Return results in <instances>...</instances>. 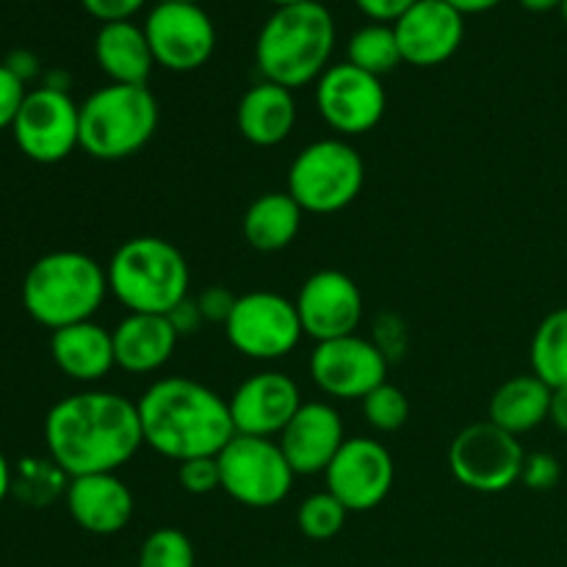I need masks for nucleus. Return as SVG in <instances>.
Returning <instances> with one entry per match:
<instances>
[{"mask_svg":"<svg viewBox=\"0 0 567 567\" xmlns=\"http://www.w3.org/2000/svg\"><path fill=\"white\" fill-rule=\"evenodd\" d=\"M86 14L100 20L103 25L109 22H127L147 6V0H81Z\"/></svg>","mask_w":567,"mask_h":567,"instance_id":"36","label":"nucleus"},{"mask_svg":"<svg viewBox=\"0 0 567 567\" xmlns=\"http://www.w3.org/2000/svg\"><path fill=\"white\" fill-rule=\"evenodd\" d=\"M293 567H302V565H293Z\"/></svg>","mask_w":567,"mask_h":567,"instance_id":"48","label":"nucleus"},{"mask_svg":"<svg viewBox=\"0 0 567 567\" xmlns=\"http://www.w3.org/2000/svg\"><path fill=\"white\" fill-rule=\"evenodd\" d=\"M238 133L255 147H277L291 136L297 125L293 92L277 83L260 81L244 92L236 109Z\"/></svg>","mask_w":567,"mask_h":567,"instance_id":"22","label":"nucleus"},{"mask_svg":"<svg viewBox=\"0 0 567 567\" xmlns=\"http://www.w3.org/2000/svg\"><path fill=\"white\" fill-rule=\"evenodd\" d=\"M559 476H563V468H559V460L548 452H532L526 454L524 471H520V482H524L529 491L546 493L554 491L559 485Z\"/></svg>","mask_w":567,"mask_h":567,"instance_id":"34","label":"nucleus"},{"mask_svg":"<svg viewBox=\"0 0 567 567\" xmlns=\"http://www.w3.org/2000/svg\"><path fill=\"white\" fill-rule=\"evenodd\" d=\"M50 354L61 374L75 382H97L116 365L114 338L97 321L61 327L50 336Z\"/></svg>","mask_w":567,"mask_h":567,"instance_id":"23","label":"nucleus"},{"mask_svg":"<svg viewBox=\"0 0 567 567\" xmlns=\"http://www.w3.org/2000/svg\"><path fill=\"white\" fill-rule=\"evenodd\" d=\"M324 476L327 491L349 513H369L380 507L391 493L396 465H393L391 452L374 437H347Z\"/></svg>","mask_w":567,"mask_h":567,"instance_id":"15","label":"nucleus"},{"mask_svg":"<svg viewBox=\"0 0 567 567\" xmlns=\"http://www.w3.org/2000/svg\"><path fill=\"white\" fill-rule=\"evenodd\" d=\"M11 133L25 158L37 164H59L81 147V105L66 94V89L44 83L25 94Z\"/></svg>","mask_w":567,"mask_h":567,"instance_id":"11","label":"nucleus"},{"mask_svg":"<svg viewBox=\"0 0 567 567\" xmlns=\"http://www.w3.org/2000/svg\"><path fill=\"white\" fill-rule=\"evenodd\" d=\"M302 404L299 385L282 371L252 374L227 399L236 435L252 437H280Z\"/></svg>","mask_w":567,"mask_h":567,"instance_id":"17","label":"nucleus"},{"mask_svg":"<svg viewBox=\"0 0 567 567\" xmlns=\"http://www.w3.org/2000/svg\"><path fill=\"white\" fill-rule=\"evenodd\" d=\"M349 518V509L332 496L330 491L313 493L305 498L297 509V526L308 540L324 543L341 535L343 524Z\"/></svg>","mask_w":567,"mask_h":567,"instance_id":"30","label":"nucleus"},{"mask_svg":"<svg viewBox=\"0 0 567 567\" xmlns=\"http://www.w3.org/2000/svg\"><path fill=\"white\" fill-rule=\"evenodd\" d=\"M177 480L181 487L192 496H208V493L219 491L221 476H219V460L216 457H194L181 463L177 468Z\"/></svg>","mask_w":567,"mask_h":567,"instance_id":"33","label":"nucleus"},{"mask_svg":"<svg viewBox=\"0 0 567 567\" xmlns=\"http://www.w3.org/2000/svg\"><path fill=\"white\" fill-rule=\"evenodd\" d=\"M532 374L548 388L567 385V308H557L540 321L529 347Z\"/></svg>","mask_w":567,"mask_h":567,"instance_id":"27","label":"nucleus"},{"mask_svg":"<svg viewBox=\"0 0 567 567\" xmlns=\"http://www.w3.org/2000/svg\"><path fill=\"white\" fill-rule=\"evenodd\" d=\"M316 109L341 136H363L385 116L388 94L382 78L343 61L327 66L324 75L316 81Z\"/></svg>","mask_w":567,"mask_h":567,"instance_id":"13","label":"nucleus"},{"mask_svg":"<svg viewBox=\"0 0 567 567\" xmlns=\"http://www.w3.org/2000/svg\"><path fill=\"white\" fill-rule=\"evenodd\" d=\"M44 446L70 480L116 474L144 446L136 402L114 391L72 393L50 408Z\"/></svg>","mask_w":567,"mask_h":567,"instance_id":"1","label":"nucleus"},{"mask_svg":"<svg viewBox=\"0 0 567 567\" xmlns=\"http://www.w3.org/2000/svg\"><path fill=\"white\" fill-rule=\"evenodd\" d=\"M221 491L233 502L252 509H269L286 502L293 487V468L271 437L236 435L219 452Z\"/></svg>","mask_w":567,"mask_h":567,"instance_id":"8","label":"nucleus"},{"mask_svg":"<svg viewBox=\"0 0 567 567\" xmlns=\"http://www.w3.org/2000/svg\"><path fill=\"white\" fill-rule=\"evenodd\" d=\"M404 64H446L465 37V17L446 0H419L404 17L393 22Z\"/></svg>","mask_w":567,"mask_h":567,"instance_id":"18","label":"nucleus"},{"mask_svg":"<svg viewBox=\"0 0 567 567\" xmlns=\"http://www.w3.org/2000/svg\"><path fill=\"white\" fill-rule=\"evenodd\" d=\"M548 421H551L559 432H567V385L554 388L551 391V410H548Z\"/></svg>","mask_w":567,"mask_h":567,"instance_id":"41","label":"nucleus"},{"mask_svg":"<svg viewBox=\"0 0 567 567\" xmlns=\"http://www.w3.org/2000/svg\"><path fill=\"white\" fill-rule=\"evenodd\" d=\"M158 120L147 86L109 83L81 103V147L97 161H125L153 142Z\"/></svg>","mask_w":567,"mask_h":567,"instance_id":"6","label":"nucleus"},{"mask_svg":"<svg viewBox=\"0 0 567 567\" xmlns=\"http://www.w3.org/2000/svg\"><path fill=\"white\" fill-rule=\"evenodd\" d=\"M269 3H275L277 9H280V6H297V3H313V0H269Z\"/></svg>","mask_w":567,"mask_h":567,"instance_id":"45","label":"nucleus"},{"mask_svg":"<svg viewBox=\"0 0 567 567\" xmlns=\"http://www.w3.org/2000/svg\"><path fill=\"white\" fill-rule=\"evenodd\" d=\"M277 443L291 463L293 474L313 476L330 468L336 454L347 443V435L336 408L327 402H305Z\"/></svg>","mask_w":567,"mask_h":567,"instance_id":"19","label":"nucleus"},{"mask_svg":"<svg viewBox=\"0 0 567 567\" xmlns=\"http://www.w3.org/2000/svg\"><path fill=\"white\" fill-rule=\"evenodd\" d=\"M347 61L358 70L371 72V75L382 78L391 70L402 64V50H399L396 31L393 25H382V22H369L360 28L347 44Z\"/></svg>","mask_w":567,"mask_h":567,"instance_id":"28","label":"nucleus"},{"mask_svg":"<svg viewBox=\"0 0 567 567\" xmlns=\"http://www.w3.org/2000/svg\"><path fill=\"white\" fill-rule=\"evenodd\" d=\"M70 476L53 463V460H22L20 471H17L11 491L22 498V502L42 507V504L53 502L59 493H66Z\"/></svg>","mask_w":567,"mask_h":567,"instance_id":"29","label":"nucleus"},{"mask_svg":"<svg viewBox=\"0 0 567 567\" xmlns=\"http://www.w3.org/2000/svg\"><path fill=\"white\" fill-rule=\"evenodd\" d=\"M166 319L172 321V327L177 330V336H192L199 324H203V313L197 308V299H183L172 313H166Z\"/></svg>","mask_w":567,"mask_h":567,"instance_id":"39","label":"nucleus"},{"mask_svg":"<svg viewBox=\"0 0 567 567\" xmlns=\"http://www.w3.org/2000/svg\"><path fill=\"white\" fill-rule=\"evenodd\" d=\"M164 3H199L203 6V0H164Z\"/></svg>","mask_w":567,"mask_h":567,"instance_id":"46","label":"nucleus"},{"mask_svg":"<svg viewBox=\"0 0 567 567\" xmlns=\"http://www.w3.org/2000/svg\"><path fill=\"white\" fill-rule=\"evenodd\" d=\"M446 3L452 6L454 11H460L463 17H468V14H485V11L496 9L502 0H446Z\"/></svg>","mask_w":567,"mask_h":567,"instance_id":"42","label":"nucleus"},{"mask_svg":"<svg viewBox=\"0 0 567 567\" xmlns=\"http://www.w3.org/2000/svg\"><path fill=\"white\" fill-rule=\"evenodd\" d=\"M109 293V275L86 252L42 255L22 280V308L48 330L92 321Z\"/></svg>","mask_w":567,"mask_h":567,"instance_id":"4","label":"nucleus"},{"mask_svg":"<svg viewBox=\"0 0 567 567\" xmlns=\"http://www.w3.org/2000/svg\"><path fill=\"white\" fill-rule=\"evenodd\" d=\"M293 302L305 336L313 338L316 343L354 336L363 319V293L358 282L338 269H321L310 275Z\"/></svg>","mask_w":567,"mask_h":567,"instance_id":"16","label":"nucleus"},{"mask_svg":"<svg viewBox=\"0 0 567 567\" xmlns=\"http://www.w3.org/2000/svg\"><path fill=\"white\" fill-rule=\"evenodd\" d=\"M25 94H28L25 81H20V78H17L6 64H0V131L14 125Z\"/></svg>","mask_w":567,"mask_h":567,"instance_id":"35","label":"nucleus"},{"mask_svg":"<svg viewBox=\"0 0 567 567\" xmlns=\"http://www.w3.org/2000/svg\"><path fill=\"white\" fill-rule=\"evenodd\" d=\"M310 377L327 396L363 402L374 388L388 382V358L369 338H332L316 343L310 354Z\"/></svg>","mask_w":567,"mask_h":567,"instance_id":"14","label":"nucleus"},{"mask_svg":"<svg viewBox=\"0 0 567 567\" xmlns=\"http://www.w3.org/2000/svg\"><path fill=\"white\" fill-rule=\"evenodd\" d=\"M526 452L520 441L493 421H480L460 432L449 446V468L474 493H504L520 482Z\"/></svg>","mask_w":567,"mask_h":567,"instance_id":"10","label":"nucleus"},{"mask_svg":"<svg viewBox=\"0 0 567 567\" xmlns=\"http://www.w3.org/2000/svg\"><path fill=\"white\" fill-rule=\"evenodd\" d=\"M551 388L535 374H520L502 382L491 399V419L509 435H526L548 421Z\"/></svg>","mask_w":567,"mask_h":567,"instance_id":"25","label":"nucleus"},{"mask_svg":"<svg viewBox=\"0 0 567 567\" xmlns=\"http://www.w3.org/2000/svg\"><path fill=\"white\" fill-rule=\"evenodd\" d=\"M109 291L127 313L166 316L188 297V264L181 249L158 236L127 238L109 260Z\"/></svg>","mask_w":567,"mask_h":567,"instance_id":"5","label":"nucleus"},{"mask_svg":"<svg viewBox=\"0 0 567 567\" xmlns=\"http://www.w3.org/2000/svg\"><path fill=\"white\" fill-rule=\"evenodd\" d=\"M94 59L111 83H127V86H147V78L155 66L144 25L131 20L100 25L94 37Z\"/></svg>","mask_w":567,"mask_h":567,"instance_id":"24","label":"nucleus"},{"mask_svg":"<svg viewBox=\"0 0 567 567\" xmlns=\"http://www.w3.org/2000/svg\"><path fill=\"white\" fill-rule=\"evenodd\" d=\"M336 50V20L321 0L280 6L255 42V64L264 81L286 89L319 81Z\"/></svg>","mask_w":567,"mask_h":567,"instance_id":"3","label":"nucleus"},{"mask_svg":"<svg viewBox=\"0 0 567 567\" xmlns=\"http://www.w3.org/2000/svg\"><path fill=\"white\" fill-rule=\"evenodd\" d=\"M111 338H114L116 369L131 374H153L164 369L181 341L172 321L153 313H127L111 330Z\"/></svg>","mask_w":567,"mask_h":567,"instance_id":"21","label":"nucleus"},{"mask_svg":"<svg viewBox=\"0 0 567 567\" xmlns=\"http://www.w3.org/2000/svg\"><path fill=\"white\" fill-rule=\"evenodd\" d=\"M358 9L369 17L371 22H382V25H391L399 17L408 14L419 0H354Z\"/></svg>","mask_w":567,"mask_h":567,"instance_id":"38","label":"nucleus"},{"mask_svg":"<svg viewBox=\"0 0 567 567\" xmlns=\"http://www.w3.org/2000/svg\"><path fill=\"white\" fill-rule=\"evenodd\" d=\"M11 482H14V471H11L9 460L0 452V504H3V498L11 493Z\"/></svg>","mask_w":567,"mask_h":567,"instance_id":"43","label":"nucleus"},{"mask_svg":"<svg viewBox=\"0 0 567 567\" xmlns=\"http://www.w3.org/2000/svg\"><path fill=\"white\" fill-rule=\"evenodd\" d=\"M365 424L377 432H399L410 419V402L402 388L382 382L363 399Z\"/></svg>","mask_w":567,"mask_h":567,"instance_id":"32","label":"nucleus"},{"mask_svg":"<svg viewBox=\"0 0 567 567\" xmlns=\"http://www.w3.org/2000/svg\"><path fill=\"white\" fill-rule=\"evenodd\" d=\"M559 14H563V20H565V25H567V0H563V6H559Z\"/></svg>","mask_w":567,"mask_h":567,"instance_id":"47","label":"nucleus"},{"mask_svg":"<svg viewBox=\"0 0 567 567\" xmlns=\"http://www.w3.org/2000/svg\"><path fill=\"white\" fill-rule=\"evenodd\" d=\"M365 164L343 138H319L299 150L288 169V194L308 214H338L360 197Z\"/></svg>","mask_w":567,"mask_h":567,"instance_id":"7","label":"nucleus"},{"mask_svg":"<svg viewBox=\"0 0 567 567\" xmlns=\"http://www.w3.org/2000/svg\"><path fill=\"white\" fill-rule=\"evenodd\" d=\"M138 567H197V554L186 532L161 526L144 537Z\"/></svg>","mask_w":567,"mask_h":567,"instance_id":"31","label":"nucleus"},{"mask_svg":"<svg viewBox=\"0 0 567 567\" xmlns=\"http://www.w3.org/2000/svg\"><path fill=\"white\" fill-rule=\"evenodd\" d=\"M155 64L169 72H194L216 50V28L199 3H158L144 20Z\"/></svg>","mask_w":567,"mask_h":567,"instance_id":"12","label":"nucleus"},{"mask_svg":"<svg viewBox=\"0 0 567 567\" xmlns=\"http://www.w3.org/2000/svg\"><path fill=\"white\" fill-rule=\"evenodd\" d=\"M230 347L249 360H280L302 341L297 302L275 291H252L236 299L230 319L225 321Z\"/></svg>","mask_w":567,"mask_h":567,"instance_id":"9","label":"nucleus"},{"mask_svg":"<svg viewBox=\"0 0 567 567\" xmlns=\"http://www.w3.org/2000/svg\"><path fill=\"white\" fill-rule=\"evenodd\" d=\"M3 64L9 66V70L14 72V75L20 78V81H25V83H28V78H33L39 72L37 55L28 53V50H14V53H11L9 59L3 61Z\"/></svg>","mask_w":567,"mask_h":567,"instance_id":"40","label":"nucleus"},{"mask_svg":"<svg viewBox=\"0 0 567 567\" xmlns=\"http://www.w3.org/2000/svg\"><path fill=\"white\" fill-rule=\"evenodd\" d=\"M236 293L227 291L225 286H210L205 291H199L197 308L203 313L205 321H221L225 324L230 319L233 308H236Z\"/></svg>","mask_w":567,"mask_h":567,"instance_id":"37","label":"nucleus"},{"mask_svg":"<svg viewBox=\"0 0 567 567\" xmlns=\"http://www.w3.org/2000/svg\"><path fill=\"white\" fill-rule=\"evenodd\" d=\"M302 214L297 199L288 192H269L252 199L241 219L244 238L258 252H280L291 247L302 227Z\"/></svg>","mask_w":567,"mask_h":567,"instance_id":"26","label":"nucleus"},{"mask_svg":"<svg viewBox=\"0 0 567 567\" xmlns=\"http://www.w3.org/2000/svg\"><path fill=\"white\" fill-rule=\"evenodd\" d=\"M526 11H535V14H546V11H554L563 6V0H518Z\"/></svg>","mask_w":567,"mask_h":567,"instance_id":"44","label":"nucleus"},{"mask_svg":"<svg viewBox=\"0 0 567 567\" xmlns=\"http://www.w3.org/2000/svg\"><path fill=\"white\" fill-rule=\"evenodd\" d=\"M136 408L144 446L175 463L219 457L221 449L236 437L225 399L188 377H166L153 382Z\"/></svg>","mask_w":567,"mask_h":567,"instance_id":"2","label":"nucleus"},{"mask_svg":"<svg viewBox=\"0 0 567 567\" xmlns=\"http://www.w3.org/2000/svg\"><path fill=\"white\" fill-rule=\"evenodd\" d=\"M64 498L72 520L89 535H116L133 518V493L116 474L75 476Z\"/></svg>","mask_w":567,"mask_h":567,"instance_id":"20","label":"nucleus"}]
</instances>
